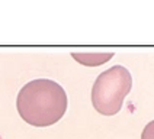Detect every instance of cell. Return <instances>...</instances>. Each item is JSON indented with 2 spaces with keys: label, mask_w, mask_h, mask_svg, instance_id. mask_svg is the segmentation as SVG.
Wrapping results in <instances>:
<instances>
[{
  "label": "cell",
  "mask_w": 154,
  "mask_h": 139,
  "mask_svg": "<svg viewBox=\"0 0 154 139\" xmlns=\"http://www.w3.org/2000/svg\"><path fill=\"white\" fill-rule=\"evenodd\" d=\"M19 116L35 128H47L61 120L67 110V93L50 78H36L20 88L16 97Z\"/></svg>",
  "instance_id": "cell-1"
},
{
  "label": "cell",
  "mask_w": 154,
  "mask_h": 139,
  "mask_svg": "<svg viewBox=\"0 0 154 139\" xmlns=\"http://www.w3.org/2000/svg\"><path fill=\"white\" fill-rule=\"evenodd\" d=\"M132 88V75L122 65H113L96 78L92 87V104L103 116H113L122 109Z\"/></svg>",
  "instance_id": "cell-2"
},
{
  "label": "cell",
  "mask_w": 154,
  "mask_h": 139,
  "mask_svg": "<svg viewBox=\"0 0 154 139\" xmlns=\"http://www.w3.org/2000/svg\"><path fill=\"white\" fill-rule=\"evenodd\" d=\"M71 57L74 58V61L87 65V67H97V65H102L105 62L111 60L113 57V52H71Z\"/></svg>",
  "instance_id": "cell-3"
},
{
  "label": "cell",
  "mask_w": 154,
  "mask_h": 139,
  "mask_svg": "<svg viewBox=\"0 0 154 139\" xmlns=\"http://www.w3.org/2000/svg\"><path fill=\"white\" fill-rule=\"evenodd\" d=\"M141 139H154V120L146 125V128L143 129V133H141Z\"/></svg>",
  "instance_id": "cell-4"
}]
</instances>
